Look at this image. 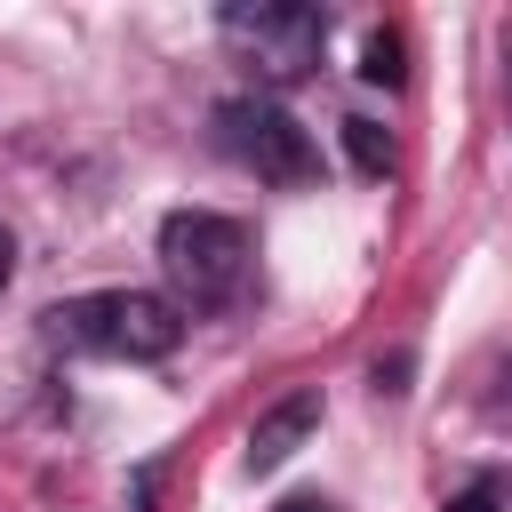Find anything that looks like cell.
<instances>
[{"label": "cell", "instance_id": "obj_1", "mask_svg": "<svg viewBox=\"0 0 512 512\" xmlns=\"http://www.w3.org/2000/svg\"><path fill=\"white\" fill-rule=\"evenodd\" d=\"M160 272H168V304L176 312H232L248 296V272H256V248L232 216H208V208H176L160 224Z\"/></svg>", "mask_w": 512, "mask_h": 512}, {"label": "cell", "instance_id": "obj_2", "mask_svg": "<svg viewBox=\"0 0 512 512\" xmlns=\"http://www.w3.org/2000/svg\"><path fill=\"white\" fill-rule=\"evenodd\" d=\"M48 336L64 352H96V360H168L184 344V312L152 288H104V296H72L48 312Z\"/></svg>", "mask_w": 512, "mask_h": 512}, {"label": "cell", "instance_id": "obj_3", "mask_svg": "<svg viewBox=\"0 0 512 512\" xmlns=\"http://www.w3.org/2000/svg\"><path fill=\"white\" fill-rule=\"evenodd\" d=\"M216 32H224V48H232L256 80H272V88L304 80V72L320 64V40H328L320 8H304V0H240V8L216 16Z\"/></svg>", "mask_w": 512, "mask_h": 512}, {"label": "cell", "instance_id": "obj_4", "mask_svg": "<svg viewBox=\"0 0 512 512\" xmlns=\"http://www.w3.org/2000/svg\"><path fill=\"white\" fill-rule=\"evenodd\" d=\"M216 144H224V160H240L256 184H280V192H296V184L320 176L312 136H304L280 104H264V96H232V104H216Z\"/></svg>", "mask_w": 512, "mask_h": 512}, {"label": "cell", "instance_id": "obj_5", "mask_svg": "<svg viewBox=\"0 0 512 512\" xmlns=\"http://www.w3.org/2000/svg\"><path fill=\"white\" fill-rule=\"evenodd\" d=\"M312 424H320V400H312V392L280 400V408H272V416L248 432V472H272V464H280V456H288V448H296Z\"/></svg>", "mask_w": 512, "mask_h": 512}, {"label": "cell", "instance_id": "obj_6", "mask_svg": "<svg viewBox=\"0 0 512 512\" xmlns=\"http://www.w3.org/2000/svg\"><path fill=\"white\" fill-rule=\"evenodd\" d=\"M368 80H400V40L392 32H368V64H360Z\"/></svg>", "mask_w": 512, "mask_h": 512}, {"label": "cell", "instance_id": "obj_7", "mask_svg": "<svg viewBox=\"0 0 512 512\" xmlns=\"http://www.w3.org/2000/svg\"><path fill=\"white\" fill-rule=\"evenodd\" d=\"M344 136H352V152H360V168H384V136H376L368 120H344Z\"/></svg>", "mask_w": 512, "mask_h": 512}, {"label": "cell", "instance_id": "obj_8", "mask_svg": "<svg viewBox=\"0 0 512 512\" xmlns=\"http://www.w3.org/2000/svg\"><path fill=\"white\" fill-rule=\"evenodd\" d=\"M496 504H504V488H496V480H472V488H464L448 512H496Z\"/></svg>", "mask_w": 512, "mask_h": 512}, {"label": "cell", "instance_id": "obj_9", "mask_svg": "<svg viewBox=\"0 0 512 512\" xmlns=\"http://www.w3.org/2000/svg\"><path fill=\"white\" fill-rule=\"evenodd\" d=\"M8 264H16V240H8V224H0V280H8Z\"/></svg>", "mask_w": 512, "mask_h": 512}, {"label": "cell", "instance_id": "obj_10", "mask_svg": "<svg viewBox=\"0 0 512 512\" xmlns=\"http://www.w3.org/2000/svg\"><path fill=\"white\" fill-rule=\"evenodd\" d=\"M280 512H328V504H312V496H288V504H280Z\"/></svg>", "mask_w": 512, "mask_h": 512}]
</instances>
